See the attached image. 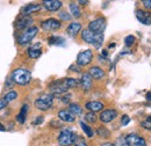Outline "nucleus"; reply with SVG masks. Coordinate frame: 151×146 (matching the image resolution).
<instances>
[{"mask_svg": "<svg viewBox=\"0 0 151 146\" xmlns=\"http://www.w3.org/2000/svg\"><path fill=\"white\" fill-rule=\"evenodd\" d=\"M11 79L13 80L14 85H18V86H27L30 84L32 81V72L27 69H23V67H18L15 69L13 72L11 73Z\"/></svg>", "mask_w": 151, "mask_h": 146, "instance_id": "1", "label": "nucleus"}, {"mask_svg": "<svg viewBox=\"0 0 151 146\" xmlns=\"http://www.w3.org/2000/svg\"><path fill=\"white\" fill-rule=\"evenodd\" d=\"M38 34V27L36 26H32L24 30H22L20 33L18 37H17V43L21 45V47H24L27 44H29L35 37L37 36Z\"/></svg>", "mask_w": 151, "mask_h": 146, "instance_id": "2", "label": "nucleus"}, {"mask_svg": "<svg viewBox=\"0 0 151 146\" xmlns=\"http://www.w3.org/2000/svg\"><path fill=\"white\" fill-rule=\"evenodd\" d=\"M81 39L87 43V44H92L94 48L99 49L102 43H104V34H95L93 31H91L88 28L87 29H84L81 31Z\"/></svg>", "mask_w": 151, "mask_h": 146, "instance_id": "3", "label": "nucleus"}, {"mask_svg": "<svg viewBox=\"0 0 151 146\" xmlns=\"http://www.w3.org/2000/svg\"><path fill=\"white\" fill-rule=\"evenodd\" d=\"M77 139H78V135L70 129H63L57 137V142H58L59 146L73 145L77 142Z\"/></svg>", "mask_w": 151, "mask_h": 146, "instance_id": "4", "label": "nucleus"}, {"mask_svg": "<svg viewBox=\"0 0 151 146\" xmlns=\"http://www.w3.org/2000/svg\"><path fill=\"white\" fill-rule=\"evenodd\" d=\"M34 106L40 111H48L54 106V96L51 94H43L34 101Z\"/></svg>", "mask_w": 151, "mask_h": 146, "instance_id": "5", "label": "nucleus"}, {"mask_svg": "<svg viewBox=\"0 0 151 146\" xmlns=\"http://www.w3.org/2000/svg\"><path fill=\"white\" fill-rule=\"evenodd\" d=\"M49 92H50V94L55 97V96H58V97H60L62 95H64V94H66L69 89L65 87V85L63 84V79L62 80H56V81H54V82H51L50 85H49Z\"/></svg>", "mask_w": 151, "mask_h": 146, "instance_id": "6", "label": "nucleus"}, {"mask_svg": "<svg viewBox=\"0 0 151 146\" xmlns=\"http://www.w3.org/2000/svg\"><path fill=\"white\" fill-rule=\"evenodd\" d=\"M93 60V51L91 49H87V50H84V51H80L78 56H77V65L80 66V67H84V66H87L92 63Z\"/></svg>", "mask_w": 151, "mask_h": 146, "instance_id": "7", "label": "nucleus"}, {"mask_svg": "<svg viewBox=\"0 0 151 146\" xmlns=\"http://www.w3.org/2000/svg\"><path fill=\"white\" fill-rule=\"evenodd\" d=\"M106 26H107L106 19L98 18L88 23V29H90L91 31L95 33V34H104V31H105V29H106Z\"/></svg>", "mask_w": 151, "mask_h": 146, "instance_id": "8", "label": "nucleus"}, {"mask_svg": "<svg viewBox=\"0 0 151 146\" xmlns=\"http://www.w3.org/2000/svg\"><path fill=\"white\" fill-rule=\"evenodd\" d=\"M41 27L43 28V30L45 31H50V33H54V31H57L60 29L62 27V22L57 19L54 18H50V19H47L44 21L41 22Z\"/></svg>", "mask_w": 151, "mask_h": 146, "instance_id": "9", "label": "nucleus"}, {"mask_svg": "<svg viewBox=\"0 0 151 146\" xmlns=\"http://www.w3.org/2000/svg\"><path fill=\"white\" fill-rule=\"evenodd\" d=\"M119 112L117 110L114 109V108H109V109H104L100 115H99V120L101 123L104 124H108V123H112L114 120L117 117Z\"/></svg>", "mask_w": 151, "mask_h": 146, "instance_id": "10", "label": "nucleus"}, {"mask_svg": "<svg viewBox=\"0 0 151 146\" xmlns=\"http://www.w3.org/2000/svg\"><path fill=\"white\" fill-rule=\"evenodd\" d=\"M33 23H34V19L32 18V16H29V15H21V16L17 19V21L14 23V27H15L17 30L22 31V30L32 27Z\"/></svg>", "mask_w": 151, "mask_h": 146, "instance_id": "11", "label": "nucleus"}, {"mask_svg": "<svg viewBox=\"0 0 151 146\" xmlns=\"http://www.w3.org/2000/svg\"><path fill=\"white\" fill-rule=\"evenodd\" d=\"M126 142L128 146H147V142L143 137L137 133H129L126 136Z\"/></svg>", "mask_w": 151, "mask_h": 146, "instance_id": "12", "label": "nucleus"}, {"mask_svg": "<svg viewBox=\"0 0 151 146\" xmlns=\"http://www.w3.org/2000/svg\"><path fill=\"white\" fill-rule=\"evenodd\" d=\"M42 6L48 12L54 13V12H58L62 8L63 4L60 0H42Z\"/></svg>", "mask_w": 151, "mask_h": 146, "instance_id": "13", "label": "nucleus"}, {"mask_svg": "<svg viewBox=\"0 0 151 146\" xmlns=\"http://www.w3.org/2000/svg\"><path fill=\"white\" fill-rule=\"evenodd\" d=\"M58 120L63 123H75L76 116L69 109H60L57 114Z\"/></svg>", "mask_w": 151, "mask_h": 146, "instance_id": "14", "label": "nucleus"}, {"mask_svg": "<svg viewBox=\"0 0 151 146\" xmlns=\"http://www.w3.org/2000/svg\"><path fill=\"white\" fill-rule=\"evenodd\" d=\"M27 55L30 59H37L42 55V44L41 43H35L32 44L28 50H27Z\"/></svg>", "mask_w": 151, "mask_h": 146, "instance_id": "15", "label": "nucleus"}, {"mask_svg": "<svg viewBox=\"0 0 151 146\" xmlns=\"http://www.w3.org/2000/svg\"><path fill=\"white\" fill-rule=\"evenodd\" d=\"M79 82H80V86H81V88H83L84 91L88 92L92 88V86H93V78L90 75L88 72H85L81 75Z\"/></svg>", "mask_w": 151, "mask_h": 146, "instance_id": "16", "label": "nucleus"}, {"mask_svg": "<svg viewBox=\"0 0 151 146\" xmlns=\"http://www.w3.org/2000/svg\"><path fill=\"white\" fill-rule=\"evenodd\" d=\"M136 19L145 24V26H151V12H145L142 9H137L136 11Z\"/></svg>", "mask_w": 151, "mask_h": 146, "instance_id": "17", "label": "nucleus"}, {"mask_svg": "<svg viewBox=\"0 0 151 146\" xmlns=\"http://www.w3.org/2000/svg\"><path fill=\"white\" fill-rule=\"evenodd\" d=\"M85 109H87V111H92L96 114L105 109V104L101 101H88L85 103Z\"/></svg>", "mask_w": 151, "mask_h": 146, "instance_id": "18", "label": "nucleus"}, {"mask_svg": "<svg viewBox=\"0 0 151 146\" xmlns=\"http://www.w3.org/2000/svg\"><path fill=\"white\" fill-rule=\"evenodd\" d=\"M41 9H42V6L38 4H28L22 7L21 13H22V15H30V14L37 13Z\"/></svg>", "mask_w": 151, "mask_h": 146, "instance_id": "19", "label": "nucleus"}, {"mask_svg": "<svg viewBox=\"0 0 151 146\" xmlns=\"http://www.w3.org/2000/svg\"><path fill=\"white\" fill-rule=\"evenodd\" d=\"M81 30V23L80 22H71L66 27V34L70 37H76Z\"/></svg>", "mask_w": 151, "mask_h": 146, "instance_id": "20", "label": "nucleus"}, {"mask_svg": "<svg viewBox=\"0 0 151 146\" xmlns=\"http://www.w3.org/2000/svg\"><path fill=\"white\" fill-rule=\"evenodd\" d=\"M28 109H29V106L28 104H22L20 112L15 117V121L19 123V124H24L26 123V120H27V114H28Z\"/></svg>", "mask_w": 151, "mask_h": 146, "instance_id": "21", "label": "nucleus"}, {"mask_svg": "<svg viewBox=\"0 0 151 146\" xmlns=\"http://www.w3.org/2000/svg\"><path fill=\"white\" fill-rule=\"evenodd\" d=\"M88 73H90V75L93 79H95V80H100V79H102L105 77V71L100 66H92L88 70Z\"/></svg>", "mask_w": 151, "mask_h": 146, "instance_id": "22", "label": "nucleus"}, {"mask_svg": "<svg viewBox=\"0 0 151 146\" xmlns=\"http://www.w3.org/2000/svg\"><path fill=\"white\" fill-rule=\"evenodd\" d=\"M95 132H96V135H98L100 138H102V139H108V138H111V135H112V132L106 128V127H104V125L98 127L96 130H95Z\"/></svg>", "mask_w": 151, "mask_h": 146, "instance_id": "23", "label": "nucleus"}, {"mask_svg": "<svg viewBox=\"0 0 151 146\" xmlns=\"http://www.w3.org/2000/svg\"><path fill=\"white\" fill-rule=\"evenodd\" d=\"M63 84L65 85V87H66L68 89L77 88L78 86H80L79 80H77L75 78H64V79H63Z\"/></svg>", "mask_w": 151, "mask_h": 146, "instance_id": "24", "label": "nucleus"}, {"mask_svg": "<svg viewBox=\"0 0 151 146\" xmlns=\"http://www.w3.org/2000/svg\"><path fill=\"white\" fill-rule=\"evenodd\" d=\"M18 96H19L18 92L14 91V89H9V91L4 95V99L6 100L7 103H12V102H14V101L18 99Z\"/></svg>", "mask_w": 151, "mask_h": 146, "instance_id": "25", "label": "nucleus"}, {"mask_svg": "<svg viewBox=\"0 0 151 146\" xmlns=\"http://www.w3.org/2000/svg\"><path fill=\"white\" fill-rule=\"evenodd\" d=\"M69 7H70V12H71L72 18L79 19L80 16H81V11H80V7L78 6V4L71 2V4L69 5Z\"/></svg>", "mask_w": 151, "mask_h": 146, "instance_id": "26", "label": "nucleus"}, {"mask_svg": "<svg viewBox=\"0 0 151 146\" xmlns=\"http://www.w3.org/2000/svg\"><path fill=\"white\" fill-rule=\"evenodd\" d=\"M80 128H81V130L85 132V135H86L88 138H93L94 131H93V129L90 127V124H87V123L84 122V121H80Z\"/></svg>", "mask_w": 151, "mask_h": 146, "instance_id": "27", "label": "nucleus"}, {"mask_svg": "<svg viewBox=\"0 0 151 146\" xmlns=\"http://www.w3.org/2000/svg\"><path fill=\"white\" fill-rule=\"evenodd\" d=\"M84 120L87 124H94L96 123V121L99 120V117L96 116L95 112H92V111H87L85 115H84Z\"/></svg>", "mask_w": 151, "mask_h": 146, "instance_id": "28", "label": "nucleus"}, {"mask_svg": "<svg viewBox=\"0 0 151 146\" xmlns=\"http://www.w3.org/2000/svg\"><path fill=\"white\" fill-rule=\"evenodd\" d=\"M68 109L70 110L75 116H80V115H83V108H81V106H80L79 103H70Z\"/></svg>", "mask_w": 151, "mask_h": 146, "instance_id": "29", "label": "nucleus"}, {"mask_svg": "<svg viewBox=\"0 0 151 146\" xmlns=\"http://www.w3.org/2000/svg\"><path fill=\"white\" fill-rule=\"evenodd\" d=\"M48 42H49L50 45H62L63 43H65V39L59 36H51L49 37Z\"/></svg>", "mask_w": 151, "mask_h": 146, "instance_id": "30", "label": "nucleus"}, {"mask_svg": "<svg viewBox=\"0 0 151 146\" xmlns=\"http://www.w3.org/2000/svg\"><path fill=\"white\" fill-rule=\"evenodd\" d=\"M141 128H143L144 130H148V131H151V116L147 117L144 121L141 122Z\"/></svg>", "mask_w": 151, "mask_h": 146, "instance_id": "31", "label": "nucleus"}, {"mask_svg": "<svg viewBox=\"0 0 151 146\" xmlns=\"http://www.w3.org/2000/svg\"><path fill=\"white\" fill-rule=\"evenodd\" d=\"M49 125H50V128H52V129H60V128H63V122L57 118V120H52V121L49 123Z\"/></svg>", "mask_w": 151, "mask_h": 146, "instance_id": "32", "label": "nucleus"}, {"mask_svg": "<svg viewBox=\"0 0 151 146\" xmlns=\"http://www.w3.org/2000/svg\"><path fill=\"white\" fill-rule=\"evenodd\" d=\"M135 41H136V38H135L134 35H128V36L124 38V44H126L127 48H130L132 44L135 43Z\"/></svg>", "mask_w": 151, "mask_h": 146, "instance_id": "33", "label": "nucleus"}, {"mask_svg": "<svg viewBox=\"0 0 151 146\" xmlns=\"http://www.w3.org/2000/svg\"><path fill=\"white\" fill-rule=\"evenodd\" d=\"M71 94H69V93H66V94H64V95H62L60 97H59V100H60V102L62 103H64V104H70V101H71Z\"/></svg>", "mask_w": 151, "mask_h": 146, "instance_id": "34", "label": "nucleus"}, {"mask_svg": "<svg viewBox=\"0 0 151 146\" xmlns=\"http://www.w3.org/2000/svg\"><path fill=\"white\" fill-rule=\"evenodd\" d=\"M58 16H59V19H60L62 21H70V20L72 19V15L69 14L68 12H60V13L58 14Z\"/></svg>", "mask_w": 151, "mask_h": 146, "instance_id": "35", "label": "nucleus"}, {"mask_svg": "<svg viewBox=\"0 0 151 146\" xmlns=\"http://www.w3.org/2000/svg\"><path fill=\"white\" fill-rule=\"evenodd\" d=\"M115 146H128L127 142H126V137H119L116 143H115Z\"/></svg>", "mask_w": 151, "mask_h": 146, "instance_id": "36", "label": "nucleus"}, {"mask_svg": "<svg viewBox=\"0 0 151 146\" xmlns=\"http://www.w3.org/2000/svg\"><path fill=\"white\" fill-rule=\"evenodd\" d=\"M129 123H130V117L128 115H123L121 118V124L124 127V125H128Z\"/></svg>", "mask_w": 151, "mask_h": 146, "instance_id": "37", "label": "nucleus"}, {"mask_svg": "<svg viewBox=\"0 0 151 146\" xmlns=\"http://www.w3.org/2000/svg\"><path fill=\"white\" fill-rule=\"evenodd\" d=\"M43 121H44V117H43V116H37V117L32 122V124H33V125H40V124L43 123Z\"/></svg>", "mask_w": 151, "mask_h": 146, "instance_id": "38", "label": "nucleus"}, {"mask_svg": "<svg viewBox=\"0 0 151 146\" xmlns=\"http://www.w3.org/2000/svg\"><path fill=\"white\" fill-rule=\"evenodd\" d=\"M73 146H88V144L83 139V138H79L78 137V139H77V142H76Z\"/></svg>", "mask_w": 151, "mask_h": 146, "instance_id": "39", "label": "nucleus"}, {"mask_svg": "<svg viewBox=\"0 0 151 146\" xmlns=\"http://www.w3.org/2000/svg\"><path fill=\"white\" fill-rule=\"evenodd\" d=\"M69 71H73V72H76V73H80L81 72V67L78 66L77 64H73V65H71V66L69 67Z\"/></svg>", "mask_w": 151, "mask_h": 146, "instance_id": "40", "label": "nucleus"}, {"mask_svg": "<svg viewBox=\"0 0 151 146\" xmlns=\"http://www.w3.org/2000/svg\"><path fill=\"white\" fill-rule=\"evenodd\" d=\"M7 106H8V103L6 102V100L4 99V96H1V97H0V111L5 109Z\"/></svg>", "mask_w": 151, "mask_h": 146, "instance_id": "41", "label": "nucleus"}, {"mask_svg": "<svg viewBox=\"0 0 151 146\" xmlns=\"http://www.w3.org/2000/svg\"><path fill=\"white\" fill-rule=\"evenodd\" d=\"M141 2L147 9H151V0H141Z\"/></svg>", "mask_w": 151, "mask_h": 146, "instance_id": "42", "label": "nucleus"}, {"mask_svg": "<svg viewBox=\"0 0 151 146\" xmlns=\"http://www.w3.org/2000/svg\"><path fill=\"white\" fill-rule=\"evenodd\" d=\"M78 4L80 6H86L88 4V0H78Z\"/></svg>", "mask_w": 151, "mask_h": 146, "instance_id": "43", "label": "nucleus"}, {"mask_svg": "<svg viewBox=\"0 0 151 146\" xmlns=\"http://www.w3.org/2000/svg\"><path fill=\"white\" fill-rule=\"evenodd\" d=\"M100 146H115V144H113V143H109V142H105V143H102Z\"/></svg>", "mask_w": 151, "mask_h": 146, "instance_id": "44", "label": "nucleus"}, {"mask_svg": "<svg viewBox=\"0 0 151 146\" xmlns=\"http://www.w3.org/2000/svg\"><path fill=\"white\" fill-rule=\"evenodd\" d=\"M0 131H7V128H6V125H5V124H2L1 122H0Z\"/></svg>", "mask_w": 151, "mask_h": 146, "instance_id": "45", "label": "nucleus"}, {"mask_svg": "<svg viewBox=\"0 0 151 146\" xmlns=\"http://www.w3.org/2000/svg\"><path fill=\"white\" fill-rule=\"evenodd\" d=\"M101 56H102V57H108V51H107V50H102Z\"/></svg>", "mask_w": 151, "mask_h": 146, "instance_id": "46", "label": "nucleus"}, {"mask_svg": "<svg viewBox=\"0 0 151 146\" xmlns=\"http://www.w3.org/2000/svg\"><path fill=\"white\" fill-rule=\"evenodd\" d=\"M145 97H147V100H148V101H150L151 102V92L147 93V96H145Z\"/></svg>", "mask_w": 151, "mask_h": 146, "instance_id": "47", "label": "nucleus"}, {"mask_svg": "<svg viewBox=\"0 0 151 146\" xmlns=\"http://www.w3.org/2000/svg\"><path fill=\"white\" fill-rule=\"evenodd\" d=\"M115 47V43H111V45L108 47V49H112V48H114Z\"/></svg>", "mask_w": 151, "mask_h": 146, "instance_id": "48", "label": "nucleus"}]
</instances>
